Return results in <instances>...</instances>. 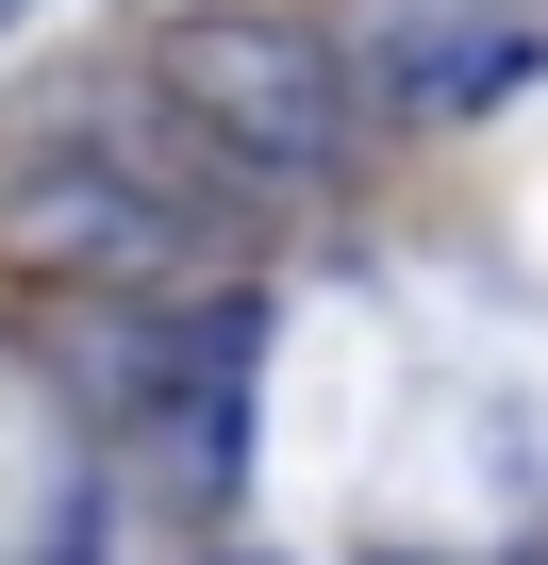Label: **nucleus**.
I'll return each mask as SVG.
<instances>
[{
	"instance_id": "obj_1",
	"label": "nucleus",
	"mask_w": 548,
	"mask_h": 565,
	"mask_svg": "<svg viewBox=\"0 0 548 565\" xmlns=\"http://www.w3.org/2000/svg\"><path fill=\"white\" fill-rule=\"evenodd\" d=\"M249 366H266V300H133L100 350H84V399L150 449V466H183L200 499L233 482V433H249Z\"/></svg>"
},
{
	"instance_id": "obj_3",
	"label": "nucleus",
	"mask_w": 548,
	"mask_h": 565,
	"mask_svg": "<svg viewBox=\"0 0 548 565\" xmlns=\"http://www.w3.org/2000/svg\"><path fill=\"white\" fill-rule=\"evenodd\" d=\"M0 266H34V282H166L183 266V200L117 150H18L0 167Z\"/></svg>"
},
{
	"instance_id": "obj_2",
	"label": "nucleus",
	"mask_w": 548,
	"mask_h": 565,
	"mask_svg": "<svg viewBox=\"0 0 548 565\" xmlns=\"http://www.w3.org/2000/svg\"><path fill=\"white\" fill-rule=\"evenodd\" d=\"M166 100L266 183H333L350 167V51L300 34V18H183L166 34Z\"/></svg>"
},
{
	"instance_id": "obj_5",
	"label": "nucleus",
	"mask_w": 548,
	"mask_h": 565,
	"mask_svg": "<svg viewBox=\"0 0 548 565\" xmlns=\"http://www.w3.org/2000/svg\"><path fill=\"white\" fill-rule=\"evenodd\" d=\"M18 18H34V0H0V34H18Z\"/></svg>"
},
{
	"instance_id": "obj_4",
	"label": "nucleus",
	"mask_w": 548,
	"mask_h": 565,
	"mask_svg": "<svg viewBox=\"0 0 548 565\" xmlns=\"http://www.w3.org/2000/svg\"><path fill=\"white\" fill-rule=\"evenodd\" d=\"M366 67H383L399 117H482V100H515L548 67V34L515 18V0H383V18H366Z\"/></svg>"
}]
</instances>
